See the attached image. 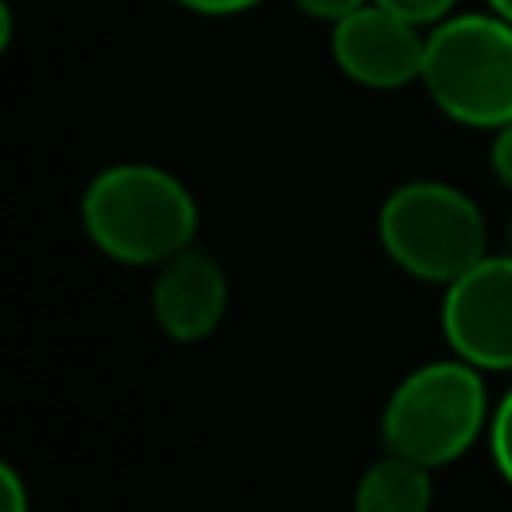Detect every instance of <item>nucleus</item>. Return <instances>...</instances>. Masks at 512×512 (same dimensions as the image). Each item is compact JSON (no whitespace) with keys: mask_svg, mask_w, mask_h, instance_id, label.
<instances>
[{"mask_svg":"<svg viewBox=\"0 0 512 512\" xmlns=\"http://www.w3.org/2000/svg\"><path fill=\"white\" fill-rule=\"evenodd\" d=\"M488 456H492V468L500 472V480L512 488V388H508V392L496 400V408H492Z\"/></svg>","mask_w":512,"mask_h":512,"instance_id":"nucleus-9","label":"nucleus"},{"mask_svg":"<svg viewBox=\"0 0 512 512\" xmlns=\"http://www.w3.org/2000/svg\"><path fill=\"white\" fill-rule=\"evenodd\" d=\"M360 4H368V0H292V8L300 12V16H308V20H320V24H336V20H344L348 12H356Z\"/></svg>","mask_w":512,"mask_h":512,"instance_id":"nucleus-12","label":"nucleus"},{"mask_svg":"<svg viewBox=\"0 0 512 512\" xmlns=\"http://www.w3.org/2000/svg\"><path fill=\"white\" fill-rule=\"evenodd\" d=\"M228 300H232V288H228L224 264L196 244L164 260L148 288L152 324L176 344L208 340L224 324Z\"/></svg>","mask_w":512,"mask_h":512,"instance_id":"nucleus-7","label":"nucleus"},{"mask_svg":"<svg viewBox=\"0 0 512 512\" xmlns=\"http://www.w3.org/2000/svg\"><path fill=\"white\" fill-rule=\"evenodd\" d=\"M376 4H384L388 12H396V16H404L420 28H432V24H440L444 16L456 12V0H376Z\"/></svg>","mask_w":512,"mask_h":512,"instance_id":"nucleus-10","label":"nucleus"},{"mask_svg":"<svg viewBox=\"0 0 512 512\" xmlns=\"http://www.w3.org/2000/svg\"><path fill=\"white\" fill-rule=\"evenodd\" d=\"M80 228L100 256L128 268H160L196 244L200 204L176 172L148 160H120L84 184Z\"/></svg>","mask_w":512,"mask_h":512,"instance_id":"nucleus-1","label":"nucleus"},{"mask_svg":"<svg viewBox=\"0 0 512 512\" xmlns=\"http://www.w3.org/2000/svg\"><path fill=\"white\" fill-rule=\"evenodd\" d=\"M504 252H512V216H508V228H504Z\"/></svg>","mask_w":512,"mask_h":512,"instance_id":"nucleus-16","label":"nucleus"},{"mask_svg":"<svg viewBox=\"0 0 512 512\" xmlns=\"http://www.w3.org/2000/svg\"><path fill=\"white\" fill-rule=\"evenodd\" d=\"M440 332L472 368L512 372V252H488L444 288Z\"/></svg>","mask_w":512,"mask_h":512,"instance_id":"nucleus-5","label":"nucleus"},{"mask_svg":"<svg viewBox=\"0 0 512 512\" xmlns=\"http://www.w3.org/2000/svg\"><path fill=\"white\" fill-rule=\"evenodd\" d=\"M0 512H32V492L16 464H0Z\"/></svg>","mask_w":512,"mask_h":512,"instance_id":"nucleus-11","label":"nucleus"},{"mask_svg":"<svg viewBox=\"0 0 512 512\" xmlns=\"http://www.w3.org/2000/svg\"><path fill=\"white\" fill-rule=\"evenodd\" d=\"M492 404L484 372L460 356L416 364L396 380L380 408V440L388 452L424 468H448L488 436Z\"/></svg>","mask_w":512,"mask_h":512,"instance_id":"nucleus-2","label":"nucleus"},{"mask_svg":"<svg viewBox=\"0 0 512 512\" xmlns=\"http://www.w3.org/2000/svg\"><path fill=\"white\" fill-rule=\"evenodd\" d=\"M180 8H188L192 16H240L260 8L264 0H176Z\"/></svg>","mask_w":512,"mask_h":512,"instance_id":"nucleus-14","label":"nucleus"},{"mask_svg":"<svg viewBox=\"0 0 512 512\" xmlns=\"http://www.w3.org/2000/svg\"><path fill=\"white\" fill-rule=\"evenodd\" d=\"M488 168L492 176L512 192V124L492 132V148H488Z\"/></svg>","mask_w":512,"mask_h":512,"instance_id":"nucleus-13","label":"nucleus"},{"mask_svg":"<svg viewBox=\"0 0 512 512\" xmlns=\"http://www.w3.org/2000/svg\"><path fill=\"white\" fill-rule=\"evenodd\" d=\"M484 8H488V12H496L500 20H508V24H512V0H484Z\"/></svg>","mask_w":512,"mask_h":512,"instance_id":"nucleus-15","label":"nucleus"},{"mask_svg":"<svg viewBox=\"0 0 512 512\" xmlns=\"http://www.w3.org/2000/svg\"><path fill=\"white\" fill-rule=\"evenodd\" d=\"M420 84L436 112L460 128L512 124V24L496 12H452L428 28Z\"/></svg>","mask_w":512,"mask_h":512,"instance_id":"nucleus-4","label":"nucleus"},{"mask_svg":"<svg viewBox=\"0 0 512 512\" xmlns=\"http://www.w3.org/2000/svg\"><path fill=\"white\" fill-rule=\"evenodd\" d=\"M432 508V468L396 456L384 448L380 460H372L356 488H352V512H428Z\"/></svg>","mask_w":512,"mask_h":512,"instance_id":"nucleus-8","label":"nucleus"},{"mask_svg":"<svg viewBox=\"0 0 512 512\" xmlns=\"http://www.w3.org/2000/svg\"><path fill=\"white\" fill-rule=\"evenodd\" d=\"M376 240L404 276L448 288L488 256V220L464 188L416 176L380 200Z\"/></svg>","mask_w":512,"mask_h":512,"instance_id":"nucleus-3","label":"nucleus"},{"mask_svg":"<svg viewBox=\"0 0 512 512\" xmlns=\"http://www.w3.org/2000/svg\"><path fill=\"white\" fill-rule=\"evenodd\" d=\"M424 40H428V28L388 12L376 0L348 12L328 32L336 68L352 84L372 88V92H396V88L420 84Z\"/></svg>","mask_w":512,"mask_h":512,"instance_id":"nucleus-6","label":"nucleus"}]
</instances>
